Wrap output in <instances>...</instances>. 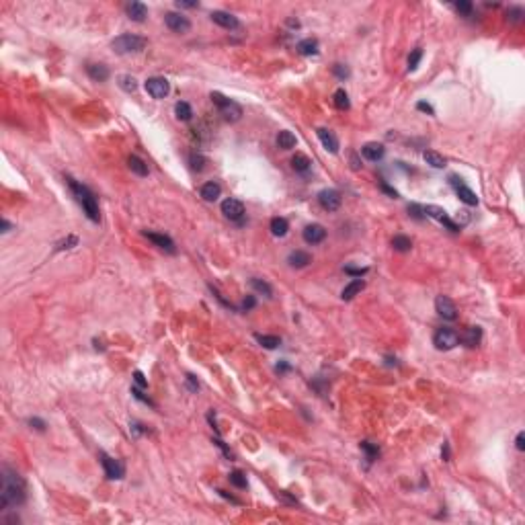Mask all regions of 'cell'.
<instances>
[{
	"label": "cell",
	"mask_w": 525,
	"mask_h": 525,
	"mask_svg": "<svg viewBox=\"0 0 525 525\" xmlns=\"http://www.w3.org/2000/svg\"><path fill=\"white\" fill-rule=\"evenodd\" d=\"M2 486H0V507L8 509V507H19L27 499V486L23 476L8 466L2 468Z\"/></svg>",
	"instance_id": "obj_1"
},
{
	"label": "cell",
	"mask_w": 525,
	"mask_h": 525,
	"mask_svg": "<svg viewBox=\"0 0 525 525\" xmlns=\"http://www.w3.org/2000/svg\"><path fill=\"white\" fill-rule=\"evenodd\" d=\"M66 181H68V187H70V191L74 193L76 201L82 205V210H85L87 218L90 219V222H99V219H101V214H99V203H96L94 193H92L88 187L76 183L74 178H66Z\"/></svg>",
	"instance_id": "obj_2"
},
{
	"label": "cell",
	"mask_w": 525,
	"mask_h": 525,
	"mask_svg": "<svg viewBox=\"0 0 525 525\" xmlns=\"http://www.w3.org/2000/svg\"><path fill=\"white\" fill-rule=\"evenodd\" d=\"M148 45V41L140 35H133V33H123L119 37H115L111 41V47L115 53L119 56H128V53H140L144 51V47Z\"/></svg>",
	"instance_id": "obj_3"
},
{
	"label": "cell",
	"mask_w": 525,
	"mask_h": 525,
	"mask_svg": "<svg viewBox=\"0 0 525 525\" xmlns=\"http://www.w3.org/2000/svg\"><path fill=\"white\" fill-rule=\"evenodd\" d=\"M210 99H212V103L219 109V113L224 115L226 121L234 123V121H238V119L242 117V107H240L238 103H234L232 99H228V96H224L222 92H212V94H210Z\"/></svg>",
	"instance_id": "obj_4"
},
{
	"label": "cell",
	"mask_w": 525,
	"mask_h": 525,
	"mask_svg": "<svg viewBox=\"0 0 525 525\" xmlns=\"http://www.w3.org/2000/svg\"><path fill=\"white\" fill-rule=\"evenodd\" d=\"M433 345L435 349L439 351H451L453 347H458L460 345V335L455 333L451 328H439L437 333L433 335Z\"/></svg>",
	"instance_id": "obj_5"
},
{
	"label": "cell",
	"mask_w": 525,
	"mask_h": 525,
	"mask_svg": "<svg viewBox=\"0 0 525 525\" xmlns=\"http://www.w3.org/2000/svg\"><path fill=\"white\" fill-rule=\"evenodd\" d=\"M423 210H425V216H427V218L437 219V222H439V224H443L447 230H451V232H460V230H462V226H460L458 222L449 219V216H447V212L443 210V207H437V205H425Z\"/></svg>",
	"instance_id": "obj_6"
},
{
	"label": "cell",
	"mask_w": 525,
	"mask_h": 525,
	"mask_svg": "<svg viewBox=\"0 0 525 525\" xmlns=\"http://www.w3.org/2000/svg\"><path fill=\"white\" fill-rule=\"evenodd\" d=\"M101 464H103V470H105L109 480H121L126 476V466H123L119 460L111 458V455L101 453Z\"/></svg>",
	"instance_id": "obj_7"
},
{
	"label": "cell",
	"mask_w": 525,
	"mask_h": 525,
	"mask_svg": "<svg viewBox=\"0 0 525 525\" xmlns=\"http://www.w3.org/2000/svg\"><path fill=\"white\" fill-rule=\"evenodd\" d=\"M146 90H148V94L152 96V99H164V96L171 92V85H169L167 78L152 76V78L146 80Z\"/></svg>",
	"instance_id": "obj_8"
},
{
	"label": "cell",
	"mask_w": 525,
	"mask_h": 525,
	"mask_svg": "<svg viewBox=\"0 0 525 525\" xmlns=\"http://www.w3.org/2000/svg\"><path fill=\"white\" fill-rule=\"evenodd\" d=\"M435 310H437V314L441 316V318H445V320H455V318H458V308H455L453 300L447 298V296H437Z\"/></svg>",
	"instance_id": "obj_9"
},
{
	"label": "cell",
	"mask_w": 525,
	"mask_h": 525,
	"mask_svg": "<svg viewBox=\"0 0 525 525\" xmlns=\"http://www.w3.org/2000/svg\"><path fill=\"white\" fill-rule=\"evenodd\" d=\"M318 203L324 207L326 212H337L341 203H343V197L337 189H324L318 193Z\"/></svg>",
	"instance_id": "obj_10"
},
{
	"label": "cell",
	"mask_w": 525,
	"mask_h": 525,
	"mask_svg": "<svg viewBox=\"0 0 525 525\" xmlns=\"http://www.w3.org/2000/svg\"><path fill=\"white\" fill-rule=\"evenodd\" d=\"M164 23H167V27L173 33H187L191 29L189 19L185 15H181V12H167V15H164Z\"/></svg>",
	"instance_id": "obj_11"
},
{
	"label": "cell",
	"mask_w": 525,
	"mask_h": 525,
	"mask_svg": "<svg viewBox=\"0 0 525 525\" xmlns=\"http://www.w3.org/2000/svg\"><path fill=\"white\" fill-rule=\"evenodd\" d=\"M449 183L455 187V193H458V197L466 203V205H478V197H476V193L470 189V187H466L464 183H462V178H458L455 175H451L449 176Z\"/></svg>",
	"instance_id": "obj_12"
},
{
	"label": "cell",
	"mask_w": 525,
	"mask_h": 525,
	"mask_svg": "<svg viewBox=\"0 0 525 525\" xmlns=\"http://www.w3.org/2000/svg\"><path fill=\"white\" fill-rule=\"evenodd\" d=\"M222 214L232 219V222H240V219L244 218V203L238 201V199H224L222 201Z\"/></svg>",
	"instance_id": "obj_13"
},
{
	"label": "cell",
	"mask_w": 525,
	"mask_h": 525,
	"mask_svg": "<svg viewBox=\"0 0 525 525\" xmlns=\"http://www.w3.org/2000/svg\"><path fill=\"white\" fill-rule=\"evenodd\" d=\"M144 236L150 240V242H154V246L162 248V251H167L171 255H175V242L171 236H167V234H160V232H144Z\"/></svg>",
	"instance_id": "obj_14"
},
{
	"label": "cell",
	"mask_w": 525,
	"mask_h": 525,
	"mask_svg": "<svg viewBox=\"0 0 525 525\" xmlns=\"http://www.w3.org/2000/svg\"><path fill=\"white\" fill-rule=\"evenodd\" d=\"M212 21L216 23V25H219V27H224V29H238L240 27V21L234 17V15H230V12H226V10H214L212 12Z\"/></svg>",
	"instance_id": "obj_15"
},
{
	"label": "cell",
	"mask_w": 525,
	"mask_h": 525,
	"mask_svg": "<svg viewBox=\"0 0 525 525\" xmlns=\"http://www.w3.org/2000/svg\"><path fill=\"white\" fill-rule=\"evenodd\" d=\"M302 236H304V240H306L308 244H320L326 238V230L320 224H310V226L304 228Z\"/></svg>",
	"instance_id": "obj_16"
},
{
	"label": "cell",
	"mask_w": 525,
	"mask_h": 525,
	"mask_svg": "<svg viewBox=\"0 0 525 525\" xmlns=\"http://www.w3.org/2000/svg\"><path fill=\"white\" fill-rule=\"evenodd\" d=\"M316 133H318V140L322 142L324 150H328L330 154H337V152H339V140H337V135L330 131V130H326V128H318V130H316Z\"/></svg>",
	"instance_id": "obj_17"
},
{
	"label": "cell",
	"mask_w": 525,
	"mask_h": 525,
	"mask_svg": "<svg viewBox=\"0 0 525 525\" xmlns=\"http://www.w3.org/2000/svg\"><path fill=\"white\" fill-rule=\"evenodd\" d=\"M361 154H363V158L369 160V162H378V160L384 158L386 148H384V144H378V142H367V144L361 148Z\"/></svg>",
	"instance_id": "obj_18"
},
{
	"label": "cell",
	"mask_w": 525,
	"mask_h": 525,
	"mask_svg": "<svg viewBox=\"0 0 525 525\" xmlns=\"http://www.w3.org/2000/svg\"><path fill=\"white\" fill-rule=\"evenodd\" d=\"M365 289V279H361V277H357V279H353V281H349L347 285L343 287V292H341V298L343 300H353L357 294H361Z\"/></svg>",
	"instance_id": "obj_19"
},
{
	"label": "cell",
	"mask_w": 525,
	"mask_h": 525,
	"mask_svg": "<svg viewBox=\"0 0 525 525\" xmlns=\"http://www.w3.org/2000/svg\"><path fill=\"white\" fill-rule=\"evenodd\" d=\"M128 15H130V19L135 21V23H144L146 17H148V8H146V4H142V2H130V4H128Z\"/></svg>",
	"instance_id": "obj_20"
},
{
	"label": "cell",
	"mask_w": 525,
	"mask_h": 525,
	"mask_svg": "<svg viewBox=\"0 0 525 525\" xmlns=\"http://www.w3.org/2000/svg\"><path fill=\"white\" fill-rule=\"evenodd\" d=\"M87 74L94 80V82H105L109 78V68L105 64H88L87 66Z\"/></svg>",
	"instance_id": "obj_21"
},
{
	"label": "cell",
	"mask_w": 525,
	"mask_h": 525,
	"mask_svg": "<svg viewBox=\"0 0 525 525\" xmlns=\"http://www.w3.org/2000/svg\"><path fill=\"white\" fill-rule=\"evenodd\" d=\"M199 193H201V197L205 201H216L219 195H222V187H219V183H216V181H210V183H205L201 187Z\"/></svg>",
	"instance_id": "obj_22"
},
{
	"label": "cell",
	"mask_w": 525,
	"mask_h": 525,
	"mask_svg": "<svg viewBox=\"0 0 525 525\" xmlns=\"http://www.w3.org/2000/svg\"><path fill=\"white\" fill-rule=\"evenodd\" d=\"M287 262L292 267H296V269H302V267H308L310 262H312V257L308 255V253H304V251H294L292 255L287 257Z\"/></svg>",
	"instance_id": "obj_23"
},
{
	"label": "cell",
	"mask_w": 525,
	"mask_h": 525,
	"mask_svg": "<svg viewBox=\"0 0 525 525\" xmlns=\"http://www.w3.org/2000/svg\"><path fill=\"white\" fill-rule=\"evenodd\" d=\"M423 158H425V162L429 164V167H433V169H443L445 164H447V160L443 158L439 154V152H435V150H425L423 152Z\"/></svg>",
	"instance_id": "obj_24"
},
{
	"label": "cell",
	"mask_w": 525,
	"mask_h": 525,
	"mask_svg": "<svg viewBox=\"0 0 525 525\" xmlns=\"http://www.w3.org/2000/svg\"><path fill=\"white\" fill-rule=\"evenodd\" d=\"M128 167H130V171L135 173L137 176H146V175H148V164H146L140 156H135V154H131V156L128 158Z\"/></svg>",
	"instance_id": "obj_25"
},
{
	"label": "cell",
	"mask_w": 525,
	"mask_h": 525,
	"mask_svg": "<svg viewBox=\"0 0 525 525\" xmlns=\"http://www.w3.org/2000/svg\"><path fill=\"white\" fill-rule=\"evenodd\" d=\"M480 339H482V328L480 326H470V328H466V333L462 337V341L468 345V347H476V345L480 343Z\"/></svg>",
	"instance_id": "obj_26"
},
{
	"label": "cell",
	"mask_w": 525,
	"mask_h": 525,
	"mask_svg": "<svg viewBox=\"0 0 525 525\" xmlns=\"http://www.w3.org/2000/svg\"><path fill=\"white\" fill-rule=\"evenodd\" d=\"M298 51L302 53V56H316L318 53V41L316 39H302L300 44H298Z\"/></svg>",
	"instance_id": "obj_27"
},
{
	"label": "cell",
	"mask_w": 525,
	"mask_h": 525,
	"mask_svg": "<svg viewBox=\"0 0 525 525\" xmlns=\"http://www.w3.org/2000/svg\"><path fill=\"white\" fill-rule=\"evenodd\" d=\"M269 228H271V234L273 236H285L287 234V230H289V224H287V219L285 218H273L271 219V224H269Z\"/></svg>",
	"instance_id": "obj_28"
},
{
	"label": "cell",
	"mask_w": 525,
	"mask_h": 525,
	"mask_svg": "<svg viewBox=\"0 0 525 525\" xmlns=\"http://www.w3.org/2000/svg\"><path fill=\"white\" fill-rule=\"evenodd\" d=\"M296 144H298V137H296L292 131L283 130V131L277 133V146H279L281 150H289V148H294Z\"/></svg>",
	"instance_id": "obj_29"
},
{
	"label": "cell",
	"mask_w": 525,
	"mask_h": 525,
	"mask_svg": "<svg viewBox=\"0 0 525 525\" xmlns=\"http://www.w3.org/2000/svg\"><path fill=\"white\" fill-rule=\"evenodd\" d=\"M292 167H294V171H296V173H308V171H310V167H312V162H310V158H308L306 154H302V152H298V154L292 158Z\"/></svg>",
	"instance_id": "obj_30"
},
{
	"label": "cell",
	"mask_w": 525,
	"mask_h": 525,
	"mask_svg": "<svg viewBox=\"0 0 525 525\" xmlns=\"http://www.w3.org/2000/svg\"><path fill=\"white\" fill-rule=\"evenodd\" d=\"M175 115H176L178 121H191V117H193V109H191L189 103L178 101V103L175 105Z\"/></svg>",
	"instance_id": "obj_31"
},
{
	"label": "cell",
	"mask_w": 525,
	"mask_h": 525,
	"mask_svg": "<svg viewBox=\"0 0 525 525\" xmlns=\"http://www.w3.org/2000/svg\"><path fill=\"white\" fill-rule=\"evenodd\" d=\"M333 101H335V107H337V109H341V111H345V109H349V107H351L349 94H347V90H345V88H339V90H335V94H333Z\"/></svg>",
	"instance_id": "obj_32"
},
{
	"label": "cell",
	"mask_w": 525,
	"mask_h": 525,
	"mask_svg": "<svg viewBox=\"0 0 525 525\" xmlns=\"http://www.w3.org/2000/svg\"><path fill=\"white\" fill-rule=\"evenodd\" d=\"M392 246H394V251H398V253H408L410 248H412V240L408 236L398 234V236L392 238Z\"/></svg>",
	"instance_id": "obj_33"
},
{
	"label": "cell",
	"mask_w": 525,
	"mask_h": 525,
	"mask_svg": "<svg viewBox=\"0 0 525 525\" xmlns=\"http://www.w3.org/2000/svg\"><path fill=\"white\" fill-rule=\"evenodd\" d=\"M117 85L126 90V92H135L137 90V80L133 78V76H130V74H121L119 78H117Z\"/></svg>",
	"instance_id": "obj_34"
},
{
	"label": "cell",
	"mask_w": 525,
	"mask_h": 525,
	"mask_svg": "<svg viewBox=\"0 0 525 525\" xmlns=\"http://www.w3.org/2000/svg\"><path fill=\"white\" fill-rule=\"evenodd\" d=\"M257 341L262 345L265 349H277L281 345V339L275 335H257Z\"/></svg>",
	"instance_id": "obj_35"
},
{
	"label": "cell",
	"mask_w": 525,
	"mask_h": 525,
	"mask_svg": "<svg viewBox=\"0 0 525 525\" xmlns=\"http://www.w3.org/2000/svg\"><path fill=\"white\" fill-rule=\"evenodd\" d=\"M361 451L365 453V460H367V462H374V460H378V455H380V449H378V445L369 443V441H361Z\"/></svg>",
	"instance_id": "obj_36"
},
{
	"label": "cell",
	"mask_w": 525,
	"mask_h": 525,
	"mask_svg": "<svg viewBox=\"0 0 525 525\" xmlns=\"http://www.w3.org/2000/svg\"><path fill=\"white\" fill-rule=\"evenodd\" d=\"M251 285H253V289H255V292H259V294H262V296H267V298H271V296H273V289H271V285H269L267 281L259 279V277H255V279L251 281Z\"/></svg>",
	"instance_id": "obj_37"
},
{
	"label": "cell",
	"mask_w": 525,
	"mask_h": 525,
	"mask_svg": "<svg viewBox=\"0 0 525 525\" xmlns=\"http://www.w3.org/2000/svg\"><path fill=\"white\" fill-rule=\"evenodd\" d=\"M421 58H423V49H421V47H417V49H412V51H410V56H408V70H410V72H412V70H417V66H419Z\"/></svg>",
	"instance_id": "obj_38"
},
{
	"label": "cell",
	"mask_w": 525,
	"mask_h": 525,
	"mask_svg": "<svg viewBox=\"0 0 525 525\" xmlns=\"http://www.w3.org/2000/svg\"><path fill=\"white\" fill-rule=\"evenodd\" d=\"M230 482L236 488H246V476L240 472V470H234V472L230 474Z\"/></svg>",
	"instance_id": "obj_39"
},
{
	"label": "cell",
	"mask_w": 525,
	"mask_h": 525,
	"mask_svg": "<svg viewBox=\"0 0 525 525\" xmlns=\"http://www.w3.org/2000/svg\"><path fill=\"white\" fill-rule=\"evenodd\" d=\"M189 162H191V169H193V171H203L207 160H205L201 154H195V152H193V154L189 156Z\"/></svg>",
	"instance_id": "obj_40"
},
{
	"label": "cell",
	"mask_w": 525,
	"mask_h": 525,
	"mask_svg": "<svg viewBox=\"0 0 525 525\" xmlns=\"http://www.w3.org/2000/svg\"><path fill=\"white\" fill-rule=\"evenodd\" d=\"M76 244H78V238L76 236H68V238H64V240L58 242L56 251H68V248H74Z\"/></svg>",
	"instance_id": "obj_41"
},
{
	"label": "cell",
	"mask_w": 525,
	"mask_h": 525,
	"mask_svg": "<svg viewBox=\"0 0 525 525\" xmlns=\"http://www.w3.org/2000/svg\"><path fill=\"white\" fill-rule=\"evenodd\" d=\"M408 214H410L412 218H417V219H423V218H427V216H425V210H423V205H417V203L408 205Z\"/></svg>",
	"instance_id": "obj_42"
},
{
	"label": "cell",
	"mask_w": 525,
	"mask_h": 525,
	"mask_svg": "<svg viewBox=\"0 0 525 525\" xmlns=\"http://www.w3.org/2000/svg\"><path fill=\"white\" fill-rule=\"evenodd\" d=\"M333 72H335L337 78L345 80V78L349 76V68H347V66H343V64H335V66H333Z\"/></svg>",
	"instance_id": "obj_43"
},
{
	"label": "cell",
	"mask_w": 525,
	"mask_h": 525,
	"mask_svg": "<svg viewBox=\"0 0 525 525\" xmlns=\"http://www.w3.org/2000/svg\"><path fill=\"white\" fill-rule=\"evenodd\" d=\"M131 394H133V396H135L137 400H142L144 404H150V406H154V402H152V400H150V396H146V394H144V392H142L140 388H131Z\"/></svg>",
	"instance_id": "obj_44"
},
{
	"label": "cell",
	"mask_w": 525,
	"mask_h": 525,
	"mask_svg": "<svg viewBox=\"0 0 525 525\" xmlns=\"http://www.w3.org/2000/svg\"><path fill=\"white\" fill-rule=\"evenodd\" d=\"M185 382H187V388H189V392H197V390H199V382H197V378H195V376L187 374Z\"/></svg>",
	"instance_id": "obj_45"
},
{
	"label": "cell",
	"mask_w": 525,
	"mask_h": 525,
	"mask_svg": "<svg viewBox=\"0 0 525 525\" xmlns=\"http://www.w3.org/2000/svg\"><path fill=\"white\" fill-rule=\"evenodd\" d=\"M455 8H458L462 15H470L472 12V2H466V0H460V2H455Z\"/></svg>",
	"instance_id": "obj_46"
},
{
	"label": "cell",
	"mask_w": 525,
	"mask_h": 525,
	"mask_svg": "<svg viewBox=\"0 0 525 525\" xmlns=\"http://www.w3.org/2000/svg\"><path fill=\"white\" fill-rule=\"evenodd\" d=\"M345 273L355 275V277H363V275L367 273V267H361V269H355V267H345Z\"/></svg>",
	"instance_id": "obj_47"
},
{
	"label": "cell",
	"mask_w": 525,
	"mask_h": 525,
	"mask_svg": "<svg viewBox=\"0 0 525 525\" xmlns=\"http://www.w3.org/2000/svg\"><path fill=\"white\" fill-rule=\"evenodd\" d=\"M417 109L419 111H423V113H429V115H435V109L429 105V103H425V101H419L417 103Z\"/></svg>",
	"instance_id": "obj_48"
},
{
	"label": "cell",
	"mask_w": 525,
	"mask_h": 525,
	"mask_svg": "<svg viewBox=\"0 0 525 525\" xmlns=\"http://www.w3.org/2000/svg\"><path fill=\"white\" fill-rule=\"evenodd\" d=\"M130 429H131L133 437H140V435H142V433L146 431V429H144V425H142V423H135V421H133V423L130 425Z\"/></svg>",
	"instance_id": "obj_49"
},
{
	"label": "cell",
	"mask_w": 525,
	"mask_h": 525,
	"mask_svg": "<svg viewBox=\"0 0 525 525\" xmlns=\"http://www.w3.org/2000/svg\"><path fill=\"white\" fill-rule=\"evenodd\" d=\"M29 425L37 431H45V427H47L45 421H41V419H29Z\"/></svg>",
	"instance_id": "obj_50"
},
{
	"label": "cell",
	"mask_w": 525,
	"mask_h": 525,
	"mask_svg": "<svg viewBox=\"0 0 525 525\" xmlns=\"http://www.w3.org/2000/svg\"><path fill=\"white\" fill-rule=\"evenodd\" d=\"M133 380H135V384L140 386V388H146V386H148V382H146L142 371H133Z\"/></svg>",
	"instance_id": "obj_51"
},
{
	"label": "cell",
	"mask_w": 525,
	"mask_h": 525,
	"mask_svg": "<svg viewBox=\"0 0 525 525\" xmlns=\"http://www.w3.org/2000/svg\"><path fill=\"white\" fill-rule=\"evenodd\" d=\"M255 304H257V300H255V296H246L244 298V302H242V310H251V308H255Z\"/></svg>",
	"instance_id": "obj_52"
},
{
	"label": "cell",
	"mask_w": 525,
	"mask_h": 525,
	"mask_svg": "<svg viewBox=\"0 0 525 525\" xmlns=\"http://www.w3.org/2000/svg\"><path fill=\"white\" fill-rule=\"evenodd\" d=\"M176 6L178 8H195L197 2L195 0H176Z\"/></svg>",
	"instance_id": "obj_53"
},
{
	"label": "cell",
	"mask_w": 525,
	"mask_h": 525,
	"mask_svg": "<svg viewBox=\"0 0 525 525\" xmlns=\"http://www.w3.org/2000/svg\"><path fill=\"white\" fill-rule=\"evenodd\" d=\"M515 447H517L519 451L525 449V433H523V431H521V433L517 435V439H515Z\"/></svg>",
	"instance_id": "obj_54"
},
{
	"label": "cell",
	"mask_w": 525,
	"mask_h": 525,
	"mask_svg": "<svg viewBox=\"0 0 525 525\" xmlns=\"http://www.w3.org/2000/svg\"><path fill=\"white\" fill-rule=\"evenodd\" d=\"M289 369H292V365L285 363V361H281V363L275 365V371H277V374H285V371H289Z\"/></svg>",
	"instance_id": "obj_55"
},
{
	"label": "cell",
	"mask_w": 525,
	"mask_h": 525,
	"mask_svg": "<svg viewBox=\"0 0 525 525\" xmlns=\"http://www.w3.org/2000/svg\"><path fill=\"white\" fill-rule=\"evenodd\" d=\"M380 187H382V191H386V193H388L390 197H398V191H394L392 187H388V185H386V183H382Z\"/></svg>",
	"instance_id": "obj_56"
},
{
	"label": "cell",
	"mask_w": 525,
	"mask_h": 525,
	"mask_svg": "<svg viewBox=\"0 0 525 525\" xmlns=\"http://www.w3.org/2000/svg\"><path fill=\"white\" fill-rule=\"evenodd\" d=\"M441 455H443V462H449V443H443V451H441Z\"/></svg>",
	"instance_id": "obj_57"
},
{
	"label": "cell",
	"mask_w": 525,
	"mask_h": 525,
	"mask_svg": "<svg viewBox=\"0 0 525 525\" xmlns=\"http://www.w3.org/2000/svg\"><path fill=\"white\" fill-rule=\"evenodd\" d=\"M521 12H523L521 8H515V10H511V15H513V17H511V21H519V19H521Z\"/></svg>",
	"instance_id": "obj_58"
},
{
	"label": "cell",
	"mask_w": 525,
	"mask_h": 525,
	"mask_svg": "<svg viewBox=\"0 0 525 525\" xmlns=\"http://www.w3.org/2000/svg\"><path fill=\"white\" fill-rule=\"evenodd\" d=\"M10 228H12V226H10V224L6 222V219H4V222H2V232H8Z\"/></svg>",
	"instance_id": "obj_59"
}]
</instances>
